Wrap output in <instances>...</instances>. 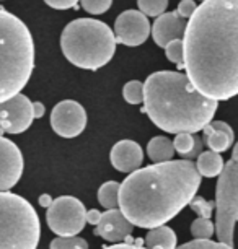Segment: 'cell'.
<instances>
[{
	"instance_id": "11",
	"label": "cell",
	"mask_w": 238,
	"mask_h": 249,
	"mask_svg": "<svg viewBox=\"0 0 238 249\" xmlns=\"http://www.w3.org/2000/svg\"><path fill=\"white\" fill-rule=\"evenodd\" d=\"M152 33L147 15L141 10H126L114 21L116 41L123 46L137 48L148 39Z\"/></svg>"
},
{
	"instance_id": "26",
	"label": "cell",
	"mask_w": 238,
	"mask_h": 249,
	"mask_svg": "<svg viewBox=\"0 0 238 249\" xmlns=\"http://www.w3.org/2000/svg\"><path fill=\"white\" fill-rule=\"evenodd\" d=\"M137 7L147 17H160L165 13L168 7V0H137Z\"/></svg>"
},
{
	"instance_id": "19",
	"label": "cell",
	"mask_w": 238,
	"mask_h": 249,
	"mask_svg": "<svg viewBox=\"0 0 238 249\" xmlns=\"http://www.w3.org/2000/svg\"><path fill=\"white\" fill-rule=\"evenodd\" d=\"M175 145L168 137L163 135H157L153 137L147 145V157L152 160L153 163H163L173 160L175 155Z\"/></svg>"
},
{
	"instance_id": "24",
	"label": "cell",
	"mask_w": 238,
	"mask_h": 249,
	"mask_svg": "<svg viewBox=\"0 0 238 249\" xmlns=\"http://www.w3.org/2000/svg\"><path fill=\"white\" fill-rule=\"evenodd\" d=\"M123 96L129 105H141L144 103V83L139 80H130L123 88Z\"/></svg>"
},
{
	"instance_id": "27",
	"label": "cell",
	"mask_w": 238,
	"mask_h": 249,
	"mask_svg": "<svg viewBox=\"0 0 238 249\" xmlns=\"http://www.w3.org/2000/svg\"><path fill=\"white\" fill-rule=\"evenodd\" d=\"M189 207H191L193 212H196L199 215V217L211 218L214 209H216V202H211V200H206L204 197L194 196V199L189 202Z\"/></svg>"
},
{
	"instance_id": "10",
	"label": "cell",
	"mask_w": 238,
	"mask_h": 249,
	"mask_svg": "<svg viewBox=\"0 0 238 249\" xmlns=\"http://www.w3.org/2000/svg\"><path fill=\"white\" fill-rule=\"evenodd\" d=\"M35 119L30 98L18 93L10 100L0 103V129L5 134H21L30 129Z\"/></svg>"
},
{
	"instance_id": "22",
	"label": "cell",
	"mask_w": 238,
	"mask_h": 249,
	"mask_svg": "<svg viewBox=\"0 0 238 249\" xmlns=\"http://www.w3.org/2000/svg\"><path fill=\"white\" fill-rule=\"evenodd\" d=\"M214 233H216V225L211 222V218L199 217L191 223V234L194 239H211Z\"/></svg>"
},
{
	"instance_id": "16",
	"label": "cell",
	"mask_w": 238,
	"mask_h": 249,
	"mask_svg": "<svg viewBox=\"0 0 238 249\" xmlns=\"http://www.w3.org/2000/svg\"><path fill=\"white\" fill-rule=\"evenodd\" d=\"M202 132H204V143L207 145L209 150L217 153L227 152L233 145V142H235L233 129L223 121H211L202 129Z\"/></svg>"
},
{
	"instance_id": "33",
	"label": "cell",
	"mask_w": 238,
	"mask_h": 249,
	"mask_svg": "<svg viewBox=\"0 0 238 249\" xmlns=\"http://www.w3.org/2000/svg\"><path fill=\"white\" fill-rule=\"evenodd\" d=\"M105 249H147L144 248V244H139V243H118V244H113V246H108Z\"/></svg>"
},
{
	"instance_id": "23",
	"label": "cell",
	"mask_w": 238,
	"mask_h": 249,
	"mask_svg": "<svg viewBox=\"0 0 238 249\" xmlns=\"http://www.w3.org/2000/svg\"><path fill=\"white\" fill-rule=\"evenodd\" d=\"M165 54L170 62L176 64L178 69H184V44L183 39H173L165 46Z\"/></svg>"
},
{
	"instance_id": "12",
	"label": "cell",
	"mask_w": 238,
	"mask_h": 249,
	"mask_svg": "<svg viewBox=\"0 0 238 249\" xmlns=\"http://www.w3.org/2000/svg\"><path fill=\"white\" fill-rule=\"evenodd\" d=\"M23 175V155L12 140L0 135V191H8Z\"/></svg>"
},
{
	"instance_id": "21",
	"label": "cell",
	"mask_w": 238,
	"mask_h": 249,
	"mask_svg": "<svg viewBox=\"0 0 238 249\" xmlns=\"http://www.w3.org/2000/svg\"><path fill=\"white\" fill-rule=\"evenodd\" d=\"M119 189L121 184L116 181H108L98 189V202L105 209H119Z\"/></svg>"
},
{
	"instance_id": "35",
	"label": "cell",
	"mask_w": 238,
	"mask_h": 249,
	"mask_svg": "<svg viewBox=\"0 0 238 249\" xmlns=\"http://www.w3.org/2000/svg\"><path fill=\"white\" fill-rule=\"evenodd\" d=\"M38 202H39V205L41 207H46V209H48V207L53 204V197H51L49 194H41L39 196V199H38Z\"/></svg>"
},
{
	"instance_id": "8",
	"label": "cell",
	"mask_w": 238,
	"mask_h": 249,
	"mask_svg": "<svg viewBox=\"0 0 238 249\" xmlns=\"http://www.w3.org/2000/svg\"><path fill=\"white\" fill-rule=\"evenodd\" d=\"M46 220L57 236H75L87 225V209L77 197L60 196L48 207Z\"/></svg>"
},
{
	"instance_id": "32",
	"label": "cell",
	"mask_w": 238,
	"mask_h": 249,
	"mask_svg": "<svg viewBox=\"0 0 238 249\" xmlns=\"http://www.w3.org/2000/svg\"><path fill=\"white\" fill-rule=\"evenodd\" d=\"M101 217H103V213H101L100 210H96V209L87 210V223L95 225V227H96V225L100 223Z\"/></svg>"
},
{
	"instance_id": "18",
	"label": "cell",
	"mask_w": 238,
	"mask_h": 249,
	"mask_svg": "<svg viewBox=\"0 0 238 249\" xmlns=\"http://www.w3.org/2000/svg\"><path fill=\"white\" fill-rule=\"evenodd\" d=\"M223 166V158L220 157V153L212 152V150H207V152H202L196 158V168H198L199 175L202 178H216L222 173Z\"/></svg>"
},
{
	"instance_id": "34",
	"label": "cell",
	"mask_w": 238,
	"mask_h": 249,
	"mask_svg": "<svg viewBox=\"0 0 238 249\" xmlns=\"http://www.w3.org/2000/svg\"><path fill=\"white\" fill-rule=\"evenodd\" d=\"M46 112V107L43 103L39 101H35L33 103V114H35V119H39V117H43Z\"/></svg>"
},
{
	"instance_id": "3",
	"label": "cell",
	"mask_w": 238,
	"mask_h": 249,
	"mask_svg": "<svg viewBox=\"0 0 238 249\" xmlns=\"http://www.w3.org/2000/svg\"><path fill=\"white\" fill-rule=\"evenodd\" d=\"M219 101L207 98L186 73L160 70L144 83V112L168 134H198L214 119Z\"/></svg>"
},
{
	"instance_id": "30",
	"label": "cell",
	"mask_w": 238,
	"mask_h": 249,
	"mask_svg": "<svg viewBox=\"0 0 238 249\" xmlns=\"http://www.w3.org/2000/svg\"><path fill=\"white\" fill-rule=\"evenodd\" d=\"M196 8H198V5H196L194 0H181V2L178 3V8H176V12H178V15L181 18H184V20H189V18L193 17V13L196 12Z\"/></svg>"
},
{
	"instance_id": "9",
	"label": "cell",
	"mask_w": 238,
	"mask_h": 249,
	"mask_svg": "<svg viewBox=\"0 0 238 249\" xmlns=\"http://www.w3.org/2000/svg\"><path fill=\"white\" fill-rule=\"evenodd\" d=\"M51 127L59 137H78L87 127V112L80 103L73 100L60 101L51 112Z\"/></svg>"
},
{
	"instance_id": "5",
	"label": "cell",
	"mask_w": 238,
	"mask_h": 249,
	"mask_svg": "<svg viewBox=\"0 0 238 249\" xmlns=\"http://www.w3.org/2000/svg\"><path fill=\"white\" fill-rule=\"evenodd\" d=\"M114 31L100 20L78 18L64 28L60 49L65 59L78 69L98 70L113 59L116 51Z\"/></svg>"
},
{
	"instance_id": "4",
	"label": "cell",
	"mask_w": 238,
	"mask_h": 249,
	"mask_svg": "<svg viewBox=\"0 0 238 249\" xmlns=\"http://www.w3.org/2000/svg\"><path fill=\"white\" fill-rule=\"evenodd\" d=\"M35 69V43L28 26L0 8V103L18 95Z\"/></svg>"
},
{
	"instance_id": "28",
	"label": "cell",
	"mask_w": 238,
	"mask_h": 249,
	"mask_svg": "<svg viewBox=\"0 0 238 249\" xmlns=\"http://www.w3.org/2000/svg\"><path fill=\"white\" fill-rule=\"evenodd\" d=\"M176 249H233V246L222 241H211V239H194V241H189L183 244V246H178Z\"/></svg>"
},
{
	"instance_id": "7",
	"label": "cell",
	"mask_w": 238,
	"mask_h": 249,
	"mask_svg": "<svg viewBox=\"0 0 238 249\" xmlns=\"http://www.w3.org/2000/svg\"><path fill=\"white\" fill-rule=\"evenodd\" d=\"M238 222V142L232 158L219 175L216 187V233L219 241L233 246V231Z\"/></svg>"
},
{
	"instance_id": "25",
	"label": "cell",
	"mask_w": 238,
	"mask_h": 249,
	"mask_svg": "<svg viewBox=\"0 0 238 249\" xmlns=\"http://www.w3.org/2000/svg\"><path fill=\"white\" fill-rule=\"evenodd\" d=\"M49 249H88V243L78 234L75 236H57L51 241Z\"/></svg>"
},
{
	"instance_id": "15",
	"label": "cell",
	"mask_w": 238,
	"mask_h": 249,
	"mask_svg": "<svg viewBox=\"0 0 238 249\" xmlns=\"http://www.w3.org/2000/svg\"><path fill=\"white\" fill-rule=\"evenodd\" d=\"M111 164L121 173H132L142 166L144 150L134 140H121L114 143L110 153Z\"/></svg>"
},
{
	"instance_id": "13",
	"label": "cell",
	"mask_w": 238,
	"mask_h": 249,
	"mask_svg": "<svg viewBox=\"0 0 238 249\" xmlns=\"http://www.w3.org/2000/svg\"><path fill=\"white\" fill-rule=\"evenodd\" d=\"M134 225L126 218V215L121 212V209H110L101 217L100 223L96 225L95 234L101 236L105 241L121 243L126 236L132 234Z\"/></svg>"
},
{
	"instance_id": "14",
	"label": "cell",
	"mask_w": 238,
	"mask_h": 249,
	"mask_svg": "<svg viewBox=\"0 0 238 249\" xmlns=\"http://www.w3.org/2000/svg\"><path fill=\"white\" fill-rule=\"evenodd\" d=\"M184 18L178 15V12H165L160 17H157L155 23L152 26V37L157 46L165 49V46L173 39H183L186 31Z\"/></svg>"
},
{
	"instance_id": "20",
	"label": "cell",
	"mask_w": 238,
	"mask_h": 249,
	"mask_svg": "<svg viewBox=\"0 0 238 249\" xmlns=\"http://www.w3.org/2000/svg\"><path fill=\"white\" fill-rule=\"evenodd\" d=\"M173 145H175L176 153H180L183 158L194 160L199 157V155L196 153V148H202V139L191 132H181V134H176Z\"/></svg>"
},
{
	"instance_id": "6",
	"label": "cell",
	"mask_w": 238,
	"mask_h": 249,
	"mask_svg": "<svg viewBox=\"0 0 238 249\" xmlns=\"http://www.w3.org/2000/svg\"><path fill=\"white\" fill-rule=\"evenodd\" d=\"M41 238V222L21 196L0 191V249H36Z\"/></svg>"
},
{
	"instance_id": "31",
	"label": "cell",
	"mask_w": 238,
	"mask_h": 249,
	"mask_svg": "<svg viewBox=\"0 0 238 249\" xmlns=\"http://www.w3.org/2000/svg\"><path fill=\"white\" fill-rule=\"evenodd\" d=\"M49 7L55 8V10H67V8H73L78 3V0H44Z\"/></svg>"
},
{
	"instance_id": "29",
	"label": "cell",
	"mask_w": 238,
	"mask_h": 249,
	"mask_svg": "<svg viewBox=\"0 0 238 249\" xmlns=\"http://www.w3.org/2000/svg\"><path fill=\"white\" fill-rule=\"evenodd\" d=\"M83 10H87L92 15H101V13L108 12L113 0H80Z\"/></svg>"
},
{
	"instance_id": "17",
	"label": "cell",
	"mask_w": 238,
	"mask_h": 249,
	"mask_svg": "<svg viewBox=\"0 0 238 249\" xmlns=\"http://www.w3.org/2000/svg\"><path fill=\"white\" fill-rule=\"evenodd\" d=\"M176 233L170 227H157L148 230L146 236V248L147 249H176Z\"/></svg>"
},
{
	"instance_id": "2",
	"label": "cell",
	"mask_w": 238,
	"mask_h": 249,
	"mask_svg": "<svg viewBox=\"0 0 238 249\" xmlns=\"http://www.w3.org/2000/svg\"><path fill=\"white\" fill-rule=\"evenodd\" d=\"M201 178L196 163L186 158L139 168L121 182L119 209L134 227H162L189 205Z\"/></svg>"
},
{
	"instance_id": "36",
	"label": "cell",
	"mask_w": 238,
	"mask_h": 249,
	"mask_svg": "<svg viewBox=\"0 0 238 249\" xmlns=\"http://www.w3.org/2000/svg\"><path fill=\"white\" fill-rule=\"evenodd\" d=\"M199 2H204V0H199Z\"/></svg>"
},
{
	"instance_id": "1",
	"label": "cell",
	"mask_w": 238,
	"mask_h": 249,
	"mask_svg": "<svg viewBox=\"0 0 238 249\" xmlns=\"http://www.w3.org/2000/svg\"><path fill=\"white\" fill-rule=\"evenodd\" d=\"M184 70L204 96L238 95V0H204L186 23Z\"/></svg>"
}]
</instances>
